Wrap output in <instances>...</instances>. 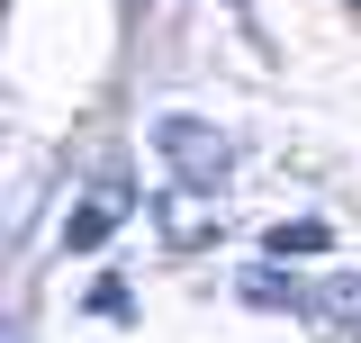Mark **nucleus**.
<instances>
[{
  "label": "nucleus",
  "mask_w": 361,
  "mask_h": 343,
  "mask_svg": "<svg viewBox=\"0 0 361 343\" xmlns=\"http://www.w3.org/2000/svg\"><path fill=\"white\" fill-rule=\"evenodd\" d=\"M154 145H163V163H172L190 190H217L226 163H235V145H226L208 118H163V127H154Z\"/></svg>",
  "instance_id": "f257e3e1"
},
{
  "label": "nucleus",
  "mask_w": 361,
  "mask_h": 343,
  "mask_svg": "<svg viewBox=\"0 0 361 343\" xmlns=\"http://www.w3.org/2000/svg\"><path fill=\"white\" fill-rule=\"evenodd\" d=\"M118 217H127V190L109 181V190H90L82 217H63V253H90V244H109L118 235Z\"/></svg>",
  "instance_id": "f03ea898"
},
{
  "label": "nucleus",
  "mask_w": 361,
  "mask_h": 343,
  "mask_svg": "<svg viewBox=\"0 0 361 343\" xmlns=\"http://www.w3.org/2000/svg\"><path fill=\"white\" fill-rule=\"evenodd\" d=\"M154 217H163V235H172V244H199V235L217 226V208H208V199H199L190 181H172V190L154 199Z\"/></svg>",
  "instance_id": "7ed1b4c3"
},
{
  "label": "nucleus",
  "mask_w": 361,
  "mask_h": 343,
  "mask_svg": "<svg viewBox=\"0 0 361 343\" xmlns=\"http://www.w3.org/2000/svg\"><path fill=\"white\" fill-rule=\"evenodd\" d=\"M271 253H325V226L298 217V226H271Z\"/></svg>",
  "instance_id": "20e7f679"
}]
</instances>
